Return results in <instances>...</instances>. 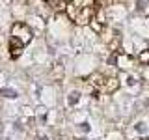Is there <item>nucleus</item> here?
<instances>
[{"mask_svg": "<svg viewBox=\"0 0 149 140\" xmlns=\"http://www.w3.org/2000/svg\"><path fill=\"white\" fill-rule=\"evenodd\" d=\"M9 49H11L13 58H17V54H21V50H22V43H19V45H17V41H15V39H11V45H9Z\"/></svg>", "mask_w": 149, "mask_h": 140, "instance_id": "nucleus-1", "label": "nucleus"}, {"mask_svg": "<svg viewBox=\"0 0 149 140\" xmlns=\"http://www.w3.org/2000/svg\"><path fill=\"white\" fill-rule=\"evenodd\" d=\"M0 93H2L4 97H9V99H15V97H17V92L15 90H2Z\"/></svg>", "mask_w": 149, "mask_h": 140, "instance_id": "nucleus-2", "label": "nucleus"}, {"mask_svg": "<svg viewBox=\"0 0 149 140\" xmlns=\"http://www.w3.org/2000/svg\"><path fill=\"white\" fill-rule=\"evenodd\" d=\"M140 60H142V62H147L149 60V49H147V52H143L142 56H140Z\"/></svg>", "mask_w": 149, "mask_h": 140, "instance_id": "nucleus-3", "label": "nucleus"}, {"mask_svg": "<svg viewBox=\"0 0 149 140\" xmlns=\"http://www.w3.org/2000/svg\"><path fill=\"white\" fill-rule=\"evenodd\" d=\"M136 129H138V131H146V127H143V123H138V125H136Z\"/></svg>", "mask_w": 149, "mask_h": 140, "instance_id": "nucleus-4", "label": "nucleus"}]
</instances>
